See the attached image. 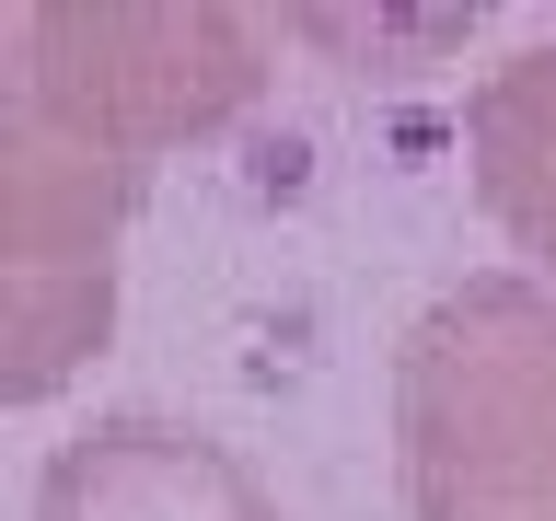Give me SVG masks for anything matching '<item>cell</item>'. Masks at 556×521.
Instances as JSON below:
<instances>
[{
  "mask_svg": "<svg viewBox=\"0 0 556 521\" xmlns=\"http://www.w3.org/2000/svg\"><path fill=\"white\" fill-rule=\"evenodd\" d=\"M35 521H278V498L243 475V452L174 417H93L47 452Z\"/></svg>",
  "mask_w": 556,
  "mask_h": 521,
  "instance_id": "obj_4",
  "label": "cell"
},
{
  "mask_svg": "<svg viewBox=\"0 0 556 521\" xmlns=\"http://www.w3.org/2000/svg\"><path fill=\"white\" fill-rule=\"evenodd\" d=\"M464 151H476V198L498 208V232L556 267V47H533V59L476 81Z\"/></svg>",
  "mask_w": 556,
  "mask_h": 521,
  "instance_id": "obj_5",
  "label": "cell"
},
{
  "mask_svg": "<svg viewBox=\"0 0 556 521\" xmlns=\"http://www.w3.org/2000/svg\"><path fill=\"white\" fill-rule=\"evenodd\" d=\"M139 198V163L0 104V394H59L70 359L116 313V220Z\"/></svg>",
  "mask_w": 556,
  "mask_h": 521,
  "instance_id": "obj_3",
  "label": "cell"
},
{
  "mask_svg": "<svg viewBox=\"0 0 556 521\" xmlns=\"http://www.w3.org/2000/svg\"><path fill=\"white\" fill-rule=\"evenodd\" d=\"M394 441L417 521H556V290H441L394 371Z\"/></svg>",
  "mask_w": 556,
  "mask_h": 521,
  "instance_id": "obj_1",
  "label": "cell"
},
{
  "mask_svg": "<svg viewBox=\"0 0 556 521\" xmlns=\"http://www.w3.org/2000/svg\"><path fill=\"white\" fill-rule=\"evenodd\" d=\"M0 59H12L0 104L93 139L139 174L174 139L232 128L255 104V81H267V47L232 12H70V0H47V12H12Z\"/></svg>",
  "mask_w": 556,
  "mask_h": 521,
  "instance_id": "obj_2",
  "label": "cell"
}]
</instances>
